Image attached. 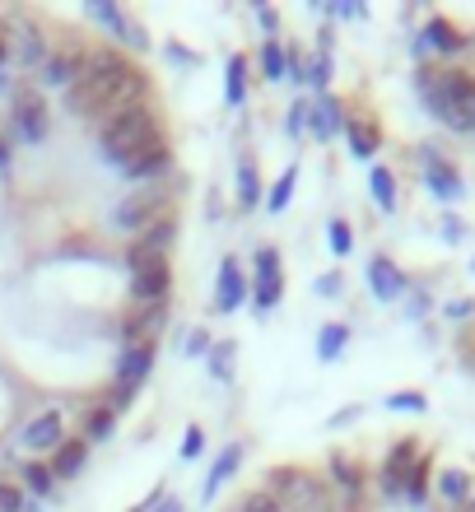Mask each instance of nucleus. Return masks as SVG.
Here are the masks:
<instances>
[{"instance_id": "a19ab883", "label": "nucleus", "mask_w": 475, "mask_h": 512, "mask_svg": "<svg viewBox=\"0 0 475 512\" xmlns=\"http://www.w3.org/2000/svg\"><path fill=\"white\" fill-rule=\"evenodd\" d=\"M117 38H122L131 52H145V47H150V33H145V24H136V19H126Z\"/></svg>"}, {"instance_id": "20e7f679", "label": "nucleus", "mask_w": 475, "mask_h": 512, "mask_svg": "<svg viewBox=\"0 0 475 512\" xmlns=\"http://www.w3.org/2000/svg\"><path fill=\"white\" fill-rule=\"evenodd\" d=\"M168 205H173V187L168 182H150V187H140V191H126L122 205L112 210V224L122 233H145L150 224H159L163 215H168Z\"/></svg>"}, {"instance_id": "f257e3e1", "label": "nucleus", "mask_w": 475, "mask_h": 512, "mask_svg": "<svg viewBox=\"0 0 475 512\" xmlns=\"http://www.w3.org/2000/svg\"><path fill=\"white\" fill-rule=\"evenodd\" d=\"M145 89H150V80H145V75L126 61V66L112 70V75H98V80H75L66 89V108L75 112V117H84V122H103V117H112V112L145 103Z\"/></svg>"}, {"instance_id": "aec40b11", "label": "nucleus", "mask_w": 475, "mask_h": 512, "mask_svg": "<svg viewBox=\"0 0 475 512\" xmlns=\"http://www.w3.org/2000/svg\"><path fill=\"white\" fill-rule=\"evenodd\" d=\"M368 284H373V294H378L382 303H396V298L406 294V275H401V266H392L387 256H373V261H368Z\"/></svg>"}, {"instance_id": "f8f14e48", "label": "nucleus", "mask_w": 475, "mask_h": 512, "mask_svg": "<svg viewBox=\"0 0 475 512\" xmlns=\"http://www.w3.org/2000/svg\"><path fill=\"white\" fill-rule=\"evenodd\" d=\"M19 443H24L28 452H56V447L66 443V415H61V410H47V415L28 419L24 433H19Z\"/></svg>"}, {"instance_id": "2f4dec72", "label": "nucleus", "mask_w": 475, "mask_h": 512, "mask_svg": "<svg viewBox=\"0 0 475 512\" xmlns=\"http://www.w3.org/2000/svg\"><path fill=\"white\" fill-rule=\"evenodd\" d=\"M410 503H424L429 499V457H420L415 466H410V475H406V489H401Z\"/></svg>"}, {"instance_id": "37998d69", "label": "nucleus", "mask_w": 475, "mask_h": 512, "mask_svg": "<svg viewBox=\"0 0 475 512\" xmlns=\"http://www.w3.org/2000/svg\"><path fill=\"white\" fill-rule=\"evenodd\" d=\"M238 512H285V508L275 503V494H271V489H257V494H247V499H243V508H238Z\"/></svg>"}, {"instance_id": "c85d7f7f", "label": "nucleus", "mask_w": 475, "mask_h": 512, "mask_svg": "<svg viewBox=\"0 0 475 512\" xmlns=\"http://www.w3.org/2000/svg\"><path fill=\"white\" fill-rule=\"evenodd\" d=\"M24 489L33 494V499H52V494H56L52 466H42V461H28V466H24Z\"/></svg>"}, {"instance_id": "393cba45", "label": "nucleus", "mask_w": 475, "mask_h": 512, "mask_svg": "<svg viewBox=\"0 0 475 512\" xmlns=\"http://www.w3.org/2000/svg\"><path fill=\"white\" fill-rule=\"evenodd\" d=\"M326 466H331V480L340 485V494H350V499H359V494H364V466H359L354 457L336 452V457L326 461Z\"/></svg>"}, {"instance_id": "c756f323", "label": "nucleus", "mask_w": 475, "mask_h": 512, "mask_svg": "<svg viewBox=\"0 0 475 512\" xmlns=\"http://www.w3.org/2000/svg\"><path fill=\"white\" fill-rule=\"evenodd\" d=\"M261 201V177H257V163L252 159H238V205H252Z\"/></svg>"}, {"instance_id": "7c9ffc66", "label": "nucleus", "mask_w": 475, "mask_h": 512, "mask_svg": "<svg viewBox=\"0 0 475 512\" xmlns=\"http://www.w3.org/2000/svg\"><path fill=\"white\" fill-rule=\"evenodd\" d=\"M233 359H238V345H233V340L210 345V373H215V382H233Z\"/></svg>"}, {"instance_id": "5701e85b", "label": "nucleus", "mask_w": 475, "mask_h": 512, "mask_svg": "<svg viewBox=\"0 0 475 512\" xmlns=\"http://www.w3.org/2000/svg\"><path fill=\"white\" fill-rule=\"evenodd\" d=\"M84 461H89V443L66 438V443L52 452V475H56V480H75V475L84 471Z\"/></svg>"}, {"instance_id": "412c9836", "label": "nucleus", "mask_w": 475, "mask_h": 512, "mask_svg": "<svg viewBox=\"0 0 475 512\" xmlns=\"http://www.w3.org/2000/svg\"><path fill=\"white\" fill-rule=\"evenodd\" d=\"M247 298V284H243V270L238 261H224L219 266V289H215V312H238Z\"/></svg>"}, {"instance_id": "3c124183", "label": "nucleus", "mask_w": 475, "mask_h": 512, "mask_svg": "<svg viewBox=\"0 0 475 512\" xmlns=\"http://www.w3.org/2000/svg\"><path fill=\"white\" fill-rule=\"evenodd\" d=\"M187 354H210V336H205V331H191V336H187Z\"/></svg>"}, {"instance_id": "ddd939ff", "label": "nucleus", "mask_w": 475, "mask_h": 512, "mask_svg": "<svg viewBox=\"0 0 475 512\" xmlns=\"http://www.w3.org/2000/svg\"><path fill=\"white\" fill-rule=\"evenodd\" d=\"M420 154H424V187L434 191L438 201H457V196L466 191L462 187V173H457V168H452L438 149H420Z\"/></svg>"}, {"instance_id": "bb28decb", "label": "nucleus", "mask_w": 475, "mask_h": 512, "mask_svg": "<svg viewBox=\"0 0 475 512\" xmlns=\"http://www.w3.org/2000/svg\"><path fill=\"white\" fill-rule=\"evenodd\" d=\"M345 340H350V326L326 322L322 331H317V359H322V364H336L340 354H345Z\"/></svg>"}, {"instance_id": "7ed1b4c3", "label": "nucleus", "mask_w": 475, "mask_h": 512, "mask_svg": "<svg viewBox=\"0 0 475 512\" xmlns=\"http://www.w3.org/2000/svg\"><path fill=\"white\" fill-rule=\"evenodd\" d=\"M159 135H163V126H159V117H154V108L150 103H136V108H122L98 122V149H103L108 163L117 168V163H126L136 149L154 145Z\"/></svg>"}, {"instance_id": "58836bf2", "label": "nucleus", "mask_w": 475, "mask_h": 512, "mask_svg": "<svg viewBox=\"0 0 475 512\" xmlns=\"http://www.w3.org/2000/svg\"><path fill=\"white\" fill-rule=\"evenodd\" d=\"M387 410H410V415H424V410H429V401H424L420 391H392V396H387Z\"/></svg>"}, {"instance_id": "c03bdc74", "label": "nucleus", "mask_w": 475, "mask_h": 512, "mask_svg": "<svg viewBox=\"0 0 475 512\" xmlns=\"http://www.w3.org/2000/svg\"><path fill=\"white\" fill-rule=\"evenodd\" d=\"M285 131L289 135H303V131H308V103H294V108L285 112Z\"/></svg>"}, {"instance_id": "6ab92c4d", "label": "nucleus", "mask_w": 475, "mask_h": 512, "mask_svg": "<svg viewBox=\"0 0 475 512\" xmlns=\"http://www.w3.org/2000/svg\"><path fill=\"white\" fill-rule=\"evenodd\" d=\"M243 452H247L243 443L219 447V457H215V466H210V475H205V489H201V499H205V503L215 499L219 489H224V485L233 480V475H238V466H243Z\"/></svg>"}, {"instance_id": "dca6fc26", "label": "nucleus", "mask_w": 475, "mask_h": 512, "mask_svg": "<svg viewBox=\"0 0 475 512\" xmlns=\"http://www.w3.org/2000/svg\"><path fill=\"white\" fill-rule=\"evenodd\" d=\"M80 61H84L80 47H66V52H47V61L38 66V84H47V89H70V84L80 80Z\"/></svg>"}, {"instance_id": "9b49d317", "label": "nucleus", "mask_w": 475, "mask_h": 512, "mask_svg": "<svg viewBox=\"0 0 475 512\" xmlns=\"http://www.w3.org/2000/svg\"><path fill=\"white\" fill-rule=\"evenodd\" d=\"M150 368H154V345H136V350H122V364H117V396H112V401H117V405L131 401V396L145 387ZM117 405H112V410H117Z\"/></svg>"}, {"instance_id": "473e14b6", "label": "nucleus", "mask_w": 475, "mask_h": 512, "mask_svg": "<svg viewBox=\"0 0 475 512\" xmlns=\"http://www.w3.org/2000/svg\"><path fill=\"white\" fill-rule=\"evenodd\" d=\"M261 70H266V80L271 84H285V42H266L261 47Z\"/></svg>"}, {"instance_id": "cd10ccee", "label": "nucleus", "mask_w": 475, "mask_h": 512, "mask_svg": "<svg viewBox=\"0 0 475 512\" xmlns=\"http://www.w3.org/2000/svg\"><path fill=\"white\" fill-rule=\"evenodd\" d=\"M368 187H373V201L392 215L396 210V177H392V168H382V163H373V173H368Z\"/></svg>"}, {"instance_id": "4d7b16f0", "label": "nucleus", "mask_w": 475, "mask_h": 512, "mask_svg": "<svg viewBox=\"0 0 475 512\" xmlns=\"http://www.w3.org/2000/svg\"><path fill=\"white\" fill-rule=\"evenodd\" d=\"M5 61H10V47H5V38H0V70H5Z\"/></svg>"}, {"instance_id": "9d476101", "label": "nucleus", "mask_w": 475, "mask_h": 512, "mask_svg": "<svg viewBox=\"0 0 475 512\" xmlns=\"http://www.w3.org/2000/svg\"><path fill=\"white\" fill-rule=\"evenodd\" d=\"M10 117H14V131L24 140H47V103H42L38 89H14L10 98Z\"/></svg>"}, {"instance_id": "6e6552de", "label": "nucleus", "mask_w": 475, "mask_h": 512, "mask_svg": "<svg viewBox=\"0 0 475 512\" xmlns=\"http://www.w3.org/2000/svg\"><path fill=\"white\" fill-rule=\"evenodd\" d=\"M168 168H173V149H168V135H159L154 145L136 149L126 163H117V173L126 177V182H140V187H150V182H163L168 177Z\"/></svg>"}, {"instance_id": "f03ea898", "label": "nucleus", "mask_w": 475, "mask_h": 512, "mask_svg": "<svg viewBox=\"0 0 475 512\" xmlns=\"http://www.w3.org/2000/svg\"><path fill=\"white\" fill-rule=\"evenodd\" d=\"M415 89H420V103L429 108V117L448 126V131H475V80L462 70H420L415 75Z\"/></svg>"}, {"instance_id": "e433bc0d", "label": "nucleus", "mask_w": 475, "mask_h": 512, "mask_svg": "<svg viewBox=\"0 0 475 512\" xmlns=\"http://www.w3.org/2000/svg\"><path fill=\"white\" fill-rule=\"evenodd\" d=\"M243 98H247V61L229 56V108H243Z\"/></svg>"}, {"instance_id": "6e6d98bb", "label": "nucleus", "mask_w": 475, "mask_h": 512, "mask_svg": "<svg viewBox=\"0 0 475 512\" xmlns=\"http://www.w3.org/2000/svg\"><path fill=\"white\" fill-rule=\"evenodd\" d=\"M0 94H10V98H14V84H10V75H5V70H0Z\"/></svg>"}, {"instance_id": "423d86ee", "label": "nucleus", "mask_w": 475, "mask_h": 512, "mask_svg": "<svg viewBox=\"0 0 475 512\" xmlns=\"http://www.w3.org/2000/svg\"><path fill=\"white\" fill-rule=\"evenodd\" d=\"M271 485H275V503L285 512H326V489L317 480H308V475L280 466V471H271Z\"/></svg>"}, {"instance_id": "b1692460", "label": "nucleus", "mask_w": 475, "mask_h": 512, "mask_svg": "<svg viewBox=\"0 0 475 512\" xmlns=\"http://www.w3.org/2000/svg\"><path fill=\"white\" fill-rule=\"evenodd\" d=\"M438 499L452 503V508H471L475 485L466 471H438Z\"/></svg>"}, {"instance_id": "4468645a", "label": "nucleus", "mask_w": 475, "mask_h": 512, "mask_svg": "<svg viewBox=\"0 0 475 512\" xmlns=\"http://www.w3.org/2000/svg\"><path fill=\"white\" fill-rule=\"evenodd\" d=\"M257 312H271L280 303V252L275 247H257V289H252Z\"/></svg>"}, {"instance_id": "4c0bfd02", "label": "nucleus", "mask_w": 475, "mask_h": 512, "mask_svg": "<svg viewBox=\"0 0 475 512\" xmlns=\"http://www.w3.org/2000/svg\"><path fill=\"white\" fill-rule=\"evenodd\" d=\"M303 84L326 94V84H331V56H313V61H303Z\"/></svg>"}, {"instance_id": "864d4df0", "label": "nucleus", "mask_w": 475, "mask_h": 512, "mask_svg": "<svg viewBox=\"0 0 475 512\" xmlns=\"http://www.w3.org/2000/svg\"><path fill=\"white\" fill-rule=\"evenodd\" d=\"M257 19H261V28H266V33H271V28L280 24V19H275V10H257Z\"/></svg>"}, {"instance_id": "5fc2aeb1", "label": "nucleus", "mask_w": 475, "mask_h": 512, "mask_svg": "<svg viewBox=\"0 0 475 512\" xmlns=\"http://www.w3.org/2000/svg\"><path fill=\"white\" fill-rule=\"evenodd\" d=\"M154 512H187V508H182V499H163Z\"/></svg>"}, {"instance_id": "2eb2a0df", "label": "nucleus", "mask_w": 475, "mask_h": 512, "mask_svg": "<svg viewBox=\"0 0 475 512\" xmlns=\"http://www.w3.org/2000/svg\"><path fill=\"white\" fill-rule=\"evenodd\" d=\"M420 461V447L415 443H396L392 452H387V461H382V475H378V485H382V499H396L401 489H406V475L410 466Z\"/></svg>"}, {"instance_id": "de8ad7c7", "label": "nucleus", "mask_w": 475, "mask_h": 512, "mask_svg": "<svg viewBox=\"0 0 475 512\" xmlns=\"http://www.w3.org/2000/svg\"><path fill=\"white\" fill-rule=\"evenodd\" d=\"M443 238H448V243H462V238H466V224L457 215H443Z\"/></svg>"}, {"instance_id": "79ce46f5", "label": "nucleus", "mask_w": 475, "mask_h": 512, "mask_svg": "<svg viewBox=\"0 0 475 512\" xmlns=\"http://www.w3.org/2000/svg\"><path fill=\"white\" fill-rule=\"evenodd\" d=\"M28 499H24V489L10 485V480H0V512H24Z\"/></svg>"}, {"instance_id": "09e8293b", "label": "nucleus", "mask_w": 475, "mask_h": 512, "mask_svg": "<svg viewBox=\"0 0 475 512\" xmlns=\"http://www.w3.org/2000/svg\"><path fill=\"white\" fill-rule=\"evenodd\" d=\"M322 298H336L340 294V275H317V284H313Z\"/></svg>"}, {"instance_id": "a18cd8bd", "label": "nucleus", "mask_w": 475, "mask_h": 512, "mask_svg": "<svg viewBox=\"0 0 475 512\" xmlns=\"http://www.w3.org/2000/svg\"><path fill=\"white\" fill-rule=\"evenodd\" d=\"M201 447H205V433L196 429V424H191V429H187V438H182V457H187V461H196V457H201Z\"/></svg>"}, {"instance_id": "4be33fe9", "label": "nucleus", "mask_w": 475, "mask_h": 512, "mask_svg": "<svg viewBox=\"0 0 475 512\" xmlns=\"http://www.w3.org/2000/svg\"><path fill=\"white\" fill-rule=\"evenodd\" d=\"M345 135H350V154L359 163L373 159V154H378V145H382L378 122H368V117H345Z\"/></svg>"}, {"instance_id": "bf43d9fd", "label": "nucleus", "mask_w": 475, "mask_h": 512, "mask_svg": "<svg viewBox=\"0 0 475 512\" xmlns=\"http://www.w3.org/2000/svg\"><path fill=\"white\" fill-rule=\"evenodd\" d=\"M471 508H475V499H471Z\"/></svg>"}, {"instance_id": "49530a36", "label": "nucleus", "mask_w": 475, "mask_h": 512, "mask_svg": "<svg viewBox=\"0 0 475 512\" xmlns=\"http://www.w3.org/2000/svg\"><path fill=\"white\" fill-rule=\"evenodd\" d=\"M285 80H294V84H303V56L289 47L285 52Z\"/></svg>"}, {"instance_id": "a211bd4d", "label": "nucleus", "mask_w": 475, "mask_h": 512, "mask_svg": "<svg viewBox=\"0 0 475 512\" xmlns=\"http://www.w3.org/2000/svg\"><path fill=\"white\" fill-rule=\"evenodd\" d=\"M345 131V108H340L331 94H317L313 103H308V135H317V140H331V135Z\"/></svg>"}, {"instance_id": "603ef678", "label": "nucleus", "mask_w": 475, "mask_h": 512, "mask_svg": "<svg viewBox=\"0 0 475 512\" xmlns=\"http://www.w3.org/2000/svg\"><path fill=\"white\" fill-rule=\"evenodd\" d=\"M354 415H359V405H350V410H340V415L336 419H331V429H340V424H350V419Z\"/></svg>"}, {"instance_id": "39448f33", "label": "nucleus", "mask_w": 475, "mask_h": 512, "mask_svg": "<svg viewBox=\"0 0 475 512\" xmlns=\"http://www.w3.org/2000/svg\"><path fill=\"white\" fill-rule=\"evenodd\" d=\"M126 266H131V298H136V303H163V298H168V289H173L168 256H145L131 247Z\"/></svg>"}, {"instance_id": "a878e982", "label": "nucleus", "mask_w": 475, "mask_h": 512, "mask_svg": "<svg viewBox=\"0 0 475 512\" xmlns=\"http://www.w3.org/2000/svg\"><path fill=\"white\" fill-rule=\"evenodd\" d=\"M173 238H177V224L168 215L159 219V224H150V229L140 233V243H136V252H145V256H168V247H173Z\"/></svg>"}, {"instance_id": "13d9d810", "label": "nucleus", "mask_w": 475, "mask_h": 512, "mask_svg": "<svg viewBox=\"0 0 475 512\" xmlns=\"http://www.w3.org/2000/svg\"><path fill=\"white\" fill-rule=\"evenodd\" d=\"M5 163H10V149H5V145H0V168H5Z\"/></svg>"}, {"instance_id": "f704fd0d", "label": "nucleus", "mask_w": 475, "mask_h": 512, "mask_svg": "<svg viewBox=\"0 0 475 512\" xmlns=\"http://www.w3.org/2000/svg\"><path fill=\"white\" fill-rule=\"evenodd\" d=\"M294 182H299V163H289L285 173H280V182H275L271 196H266V210H285L289 196H294Z\"/></svg>"}, {"instance_id": "ea45409f", "label": "nucleus", "mask_w": 475, "mask_h": 512, "mask_svg": "<svg viewBox=\"0 0 475 512\" xmlns=\"http://www.w3.org/2000/svg\"><path fill=\"white\" fill-rule=\"evenodd\" d=\"M326 238H331V252L336 256H350L354 238H350V224H345V219H331V224H326Z\"/></svg>"}, {"instance_id": "0eeeda50", "label": "nucleus", "mask_w": 475, "mask_h": 512, "mask_svg": "<svg viewBox=\"0 0 475 512\" xmlns=\"http://www.w3.org/2000/svg\"><path fill=\"white\" fill-rule=\"evenodd\" d=\"M0 38H5V47H10V56L19 61V66L38 70L42 61H47V42H42V33L28 24L24 14H10V19H0Z\"/></svg>"}, {"instance_id": "f3484780", "label": "nucleus", "mask_w": 475, "mask_h": 512, "mask_svg": "<svg viewBox=\"0 0 475 512\" xmlns=\"http://www.w3.org/2000/svg\"><path fill=\"white\" fill-rule=\"evenodd\" d=\"M466 38L457 33V28L448 24V19H429V24L420 28V42H415V56H452V52H462Z\"/></svg>"}, {"instance_id": "c9c22d12", "label": "nucleus", "mask_w": 475, "mask_h": 512, "mask_svg": "<svg viewBox=\"0 0 475 512\" xmlns=\"http://www.w3.org/2000/svg\"><path fill=\"white\" fill-rule=\"evenodd\" d=\"M112 429H117V410H112V405H98V410H89V443H103V438H112Z\"/></svg>"}, {"instance_id": "1a4fd4ad", "label": "nucleus", "mask_w": 475, "mask_h": 512, "mask_svg": "<svg viewBox=\"0 0 475 512\" xmlns=\"http://www.w3.org/2000/svg\"><path fill=\"white\" fill-rule=\"evenodd\" d=\"M163 326H168V298H163V303H136L131 317H126V326H122V350L154 345Z\"/></svg>"}, {"instance_id": "72a5a7b5", "label": "nucleus", "mask_w": 475, "mask_h": 512, "mask_svg": "<svg viewBox=\"0 0 475 512\" xmlns=\"http://www.w3.org/2000/svg\"><path fill=\"white\" fill-rule=\"evenodd\" d=\"M89 19H94V24H103V28H108L112 38H117V33H122V24H126V14L117 10L112 0H89Z\"/></svg>"}, {"instance_id": "8fccbe9b", "label": "nucleus", "mask_w": 475, "mask_h": 512, "mask_svg": "<svg viewBox=\"0 0 475 512\" xmlns=\"http://www.w3.org/2000/svg\"><path fill=\"white\" fill-rule=\"evenodd\" d=\"M471 312H475V303H471V298H452V303H448V317H457V322H466Z\"/></svg>"}]
</instances>
